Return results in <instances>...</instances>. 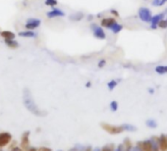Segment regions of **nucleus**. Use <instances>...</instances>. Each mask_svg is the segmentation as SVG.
<instances>
[{
  "instance_id": "f257e3e1",
  "label": "nucleus",
  "mask_w": 167,
  "mask_h": 151,
  "mask_svg": "<svg viewBox=\"0 0 167 151\" xmlns=\"http://www.w3.org/2000/svg\"><path fill=\"white\" fill-rule=\"evenodd\" d=\"M24 104L28 108V110L31 111L34 115H37V116H41V111L38 109V105L34 101V98L31 97V92L28 89L24 90Z\"/></svg>"
},
{
  "instance_id": "f03ea898",
  "label": "nucleus",
  "mask_w": 167,
  "mask_h": 151,
  "mask_svg": "<svg viewBox=\"0 0 167 151\" xmlns=\"http://www.w3.org/2000/svg\"><path fill=\"white\" fill-rule=\"evenodd\" d=\"M100 127L110 134H119L124 132V129H123L122 126H113L110 124H106V123H101Z\"/></svg>"
},
{
  "instance_id": "7ed1b4c3",
  "label": "nucleus",
  "mask_w": 167,
  "mask_h": 151,
  "mask_svg": "<svg viewBox=\"0 0 167 151\" xmlns=\"http://www.w3.org/2000/svg\"><path fill=\"white\" fill-rule=\"evenodd\" d=\"M138 15H139V18L144 23H150V21H152V11L149 8L141 7L138 11Z\"/></svg>"
},
{
  "instance_id": "20e7f679",
  "label": "nucleus",
  "mask_w": 167,
  "mask_h": 151,
  "mask_svg": "<svg viewBox=\"0 0 167 151\" xmlns=\"http://www.w3.org/2000/svg\"><path fill=\"white\" fill-rule=\"evenodd\" d=\"M90 29H91V31H93L94 37H97L98 39H105L106 38L105 31H103L101 27L97 26V24H93V25L90 26Z\"/></svg>"
},
{
  "instance_id": "39448f33",
  "label": "nucleus",
  "mask_w": 167,
  "mask_h": 151,
  "mask_svg": "<svg viewBox=\"0 0 167 151\" xmlns=\"http://www.w3.org/2000/svg\"><path fill=\"white\" fill-rule=\"evenodd\" d=\"M41 25V21L38 18H30L26 21L25 27L29 31H34Z\"/></svg>"
},
{
  "instance_id": "423d86ee",
  "label": "nucleus",
  "mask_w": 167,
  "mask_h": 151,
  "mask_svg": "<svg viewBox=\"0 0 167 151\" xmlns=\"http://www.w3.org/2000/svg\"><path fill=\"white\" fill-rule=\"evenodd\" d=\"M12 140V136L9 133H0V147H5L10 143Z\"/></svg>"
},
{
  "instance_id": "0eeeda50",
  "label": "nucleus",
  "mask_w": 167,
  "mask_h": 151,
  "mask_svg": "<svg viewBox=\"0 0 167 151\" xmlns=\"http://www.w3.org/2000/svg\"><path fill=\"white\" fill-rule=\"evenodd\" d=\"M46 16H47V18H49V19L57 18V17H64L65 12L62 11L61 9H58V8H53L52 10H50L49 12H47Z\"/></svg>"
},
{
  "instance_id": "6e6552de",
  "label": "nucleus",
  "mask_w": 167,
  "mask_h": 151,
  "mask_svg": "<svg viewBox=\"0 0 167 151\" xmlns=\"http://www.w3.org/2000/svg\"><path fill=\"white\" fill-rule=\"evenodd\" d=\"M164 17H165L164 12H163V13H160V14H157V15L152 16V21H150V29H152V30H156V27H157V24L159 23L160 20L164 19Z\"/></svg>"
},
{
  "instance_id": "1a4fd4ad",
  "label": "nucleus",
  "mask_w": 167,
  "mask_h": 151,
  "mask_svg": "<svg viewBox=\"0 0 167 151\" xmlns=\"http://www.w3.org/2000/svg\"><path fill=\"white\" fill-rule=\"evenodd\" d=\"M138 146L142 151H152V142L150 140L138 142Z\"/></svg>"
},
{
  "instance_id": "9d476101",
  "label": "nucleus",
  "mask_w": 167,
  "mask_h": 151,
  "mask_svg": "<svg viewBox=\"0 0 167 151\" xmlns=\"http://www.w3.org/2000/svg\"><path fill=\"white\" fill-rule=\"evenodd\" d=\"M158 147L160 151H167V137L165 134H161L159 138H157Z\"/></svg>"
},
{
  "instance_id": "9b49d317",
  "label": "nucleus",
  "mask_w": 167,
  "mask_h": 151,
  "mask_svg": "<svg viewBox=\"0 0 167 151\" xmlns=\"http://www.w3.org/2000/svg\"><path fill=\"white\" fill-rule=\"evenodd\" d=\"M116 23H117L116 20H115L114 18H103L100 21V25H101V27L110 30V27Z\"/></svg>"
},
{
  "instance_id": "f8f14e48",
  "label": "nucleus",
  "mask_w": 167,
  "mask_h": 151,
  "mask_svg": "<svg viewBox=\"0 0 167 151\" xmlns=\"http://www.w3.org/2000/svg\"><path fill=\"white\" fill-rule=\"evenodd\" d=\"M29 132H27L23 134L22 140H21V147L23 149H27L30 145V140H29Z\"/></svg>"
},
{
  "instance_id": "ddd939ff",
  "label": "nucleus",
  "mask_w": 167,
  "mask_h": 151,
  "mask_svg": "<svg viewBox=\"0 0 167 151\" xmlns=\"http://www.w3.org/2000/svg\"><path fill=\"white\" fill-rule=\"evenodd\" d=\"M19 34V37H27V38H31V37H37V34L34 33V31H29V30H27V31H20V33L18 34Z\"/></svg>"
},
{
  "instance_id": "4468645a",
  "label": "nucleus",
  "mask_w": 167,
  "mask_h": 151,
  "mask_svg": "<svg viewBox=\"0 0 167 151\" xmlns=\"http://www.w3.org/2000/svg\"><path fill=\"white\" fill-rule=\"evenodd\" d=\"M0 37H2L4 39H15V34L10 31H0Z\"/></svg>"
},
{
  "instance_id": "2eb2a0df",
  "label": "nucleus",
  "mask_w": 167,
  "mask_h": 151,
  "mask_svg": "<svg viewBox=\"0 0 167 151\" xmlns=\"http://www.w3.org/2000/svg\"><path fill=\"white\" fill-rule=\"evenodd\" d=\"M84 17H85L84 13H82V12H77V13H74L73 15H70L69 19L73 22H79V21H81Z\"/></svg>"
},
{
  "instance_id": "dca6fc26",
  "label": "nucleus",
  "mask_w": 167,
  "mask_h": 151,
  "mask_svg": "<svg viewBox=\"0 0 167 151\" xmlns=\"http://www.w3.org/2000/svg\"><path fill=\"white\" fill-rule=\"evenodd\" d=\"M4 42H5V44L10 47L12 49H15V48H18L19 47V43L15 40V39H4Z\"/></svg>"
},
{
  "instance_id": "f3484780",
  "label": "nucleus",
  "mask_w": 167,
  "mask_h": 151,
  "mask_svg": "<svg viewBox=\"0 0 167 151\" xmlns=\"http://www.w3.org/2000/svg\"><path fill=\"white\" fill-rule=\"evenodd\" d=\"M122 30H123V26L120 25V24H118V23L114 24V25L110 27V31H112L113 34H119Z\"/></svg>"
},
{
  "instance_id": "a211bd4d",
  "label": "nucleus",
  "mask_w": 167,
  "mask_h": 151,
  "mask_svg": "<svg viewBox=\"0 0 167 151\" xmlns=\"http://www.w3.org/2000/svg\"><path fill=\"white\" fill-rule=\"evenodd\" d=\"M156 72L159 75H164V74H167V66H164V65H158L156 67Z\"/></svg>"
},
{
  "instance_id": "6ab92c4d",
  "label": "nucleus",
  "mask_w": 167,
  "mask_h": 151,
  "mask_svg": "<svg viewBox=\"0 0 167 151\" xmlns=\"http://www.w3.org/2000/svg\"><path fill=\"white\" fill-rule=\"evenodd\" d=\"M146 125L150 129H156L157 128V123L156 120H152V119H149L148 121L146 122Z\"/></svg>"
},
{
  "instance_id": "aec40b11",
  "label": "nucleus",
  "mask_w": 167,
  "mask_h": 151,
  "mask_svg": "<svg viewBox=\"0 0 167 151\" xmlns=\"http://www.w3.org/2000/svg\"><path fill=\"white\" fill-rule=\"evenodd\" d=\"M119 81H120V79H118V81H116V79H112V81H110L108 83H107V86H108L109 90H113L115 87L117 86Z\"/></svg>"
},
{
  "instance_id": "412c9836",
  "label": "nucleus",
  "mask_w": 167,
  "mask_h": 151,
  "mask_svg": "<svg viewBox=\"0 0 167 151\" xmlns=\"http://www.w3.org/2000/svg\"><path fill=\"white\" fill-rule=\"evenodd\" d=\"M166 2H167V0H152V5L156 6V7H160L162 5H164Z\"/></svg>"
},
{
  "instance_id": "4be33fe9",
  "label": "nucleus",
  "mask_w": 167,
  "mask_h": 151,
  "mask_svg": "<svg viewBox=\"0 0 167 151\" xmlns=\"http://www.w3.org/2000/svg\"><path fill=\"white\" fill-rule=\"evenodd\" d=\"M123 129L124 130H128V132H136L137 130V128L135 126H132V125H128V124H125L123 125Z\"/></svg>"
},
{
  "instance_id": "5701e85b",
  "label": "nucleus",
  "mask_w": 167,
  "mask_h": 151,
  "mask_svg": "<svg viewBox=\"0 0 167 151\" xmlns=\"http://www.w3.org/2000/svg\"><path fill=\"white\" fill-rule=\"evenodd\" d=\"M150 140L152 142V151H159V147H158V143H157V138L152 137Z\"/></svg>"
},
{
  "instance_id": "b1692460",
  "label": "nucleus",
  "mask_w": 167,
  "mask_h": 151,
  "mask_svg": "<svg viewBox=\"0 0 167 151\" xmlns=\"http://www.w3.org/2000/svg\"><path fill=\"white\" fill-rule=\"evenodd\" d=\"M157 27H159L160 29H167V19H162L157 24Z\"/></svg>"
},
{
  "instance_id": "393cba45",
  "label": "nucleus",
  "mask_w": 167,
  "mask_h": 151,
  "mask_svg": "<svg viewBox=\"0 0 167 151\" xmlns=\"http://www.w3.org/2000/svg\"><path fill=\"white\" fill-rule=\"evenodd\" d=\"M58 4L57 0H45V5L49 7H54Z\"/></svg>"
},
{
  "instance_id": "a878e982",
  "label": "nucleus",
  "mask_w": 167,
  "mask_h": 151,
  "mask_svg": "<svg viewBox=\"0 0 167 151\" xmlns=\"http://www.w3.org/2000/svg\"><path fill=\"white\" fill-rule=\"evenodd\" d=\"M110 109H111V111H113V112L117 111V109H118V103H117V101H112L110 103Z\"/></svg>"
},
{
  "instance_id": "bb28decb",
  "label": "nucleus",
  "mask_w": 167,
  "mask_h": 151,
  "mask_svg": "<svg viewBox=\"0 0 167 151\" xmlns=\"http://www.w3.org/2000/svg\"><path fill=\"white\" fill-rule=\"evenodd\" d=\"M124 144H125V146H126V150L129 149L130 147H132V143H131V141H130L129 138H126L125 141H124Z\"/></svg>"
},
{
  "instance_id": "cd10ccee",
  "label": "nucleus",
  "mask_w": 167,
  "mask_h": 151,
  "mask_svg": "<svg viewBox=\"0 0 167 151\" xmlns=\"http://www.w3.org/2000/svg\"><path fill=\"white\" fill-rule=\"evenodd\" d=\"M105 64H106V60L101 59V60H99V62L97 63V66H98V68H103V67L105 66Z\"/></svg>"
},
{
  "instance_id": "c85d7f7f",
  "label": "nucleus",
  "mask_w": 167,
  "mask_h": 151,
  "mask_svg": "<svg viewBox=\"0 0 167 151\" xmlns=\"http://www.w3.org/2000/svg\"><path fill=\"white\" fill-rule=\"evenodd\" d=\"M101 151H113V145H107L102 148Z\"/></svg>"
},
{
  "instance_id": "c756f323",
  "label": "nucleus",
  "mask_w": 167,
  "mask_h": 151,
  "mask_svg": "<svg viewBox=\"0 0 167 151\" xmlns=\"http://www.w3.org/2000/svg\"><path fill=\"white\" fill-rule=\"evenodd\" d=\"M126 151H142V150L140 149L139 146H135V147H130L129 149H127Z\"/></svg>"
},
{
  "instance_id": "7c9ffc66",
  "label": "nucleus",
  "mask_w": 167,
  "mask_h": 151,
  "mask_svg": "<svg viewBox=\"0 0 167 151\" xmlns=\"http://www.w3.org/2000/svg\"><path fill=\"white\" fill-rule=\"evenodd\" d=\"M110 13L112 14V15H114L115 17H119V13H118V11H117V10H115V9H111V10H110Z\"/></svg>"
},
{
  "instance_id": "2f4dec72",
  "label": "nucleus",
  "mask_w": 167,
  "mask_h": 151,
  "mask_svg": "<svg viewBox=\"0 0 167 151\" xmlns=\"http://www.w3.org/2000/svg\"><path fill=\"white\" fill-rule=\"evenodd\" d=\"M38 151H51V149L48 147H41L38 149Z\"/></svg>"
},
{
  "instance_id": "473e14b6",
  "label": "nucleus",
  "mask_w": 167,
  "mask_h": 151,
  "mask_svg": "<svg viewBox=\"0 0 167 151\" xmlns=\"http://www.w3.org/2000/svg\"><path fill=\"white\" fill-rule=\"evenodd\" d=\"M149 92L150 94H153L154 93V88H152V87H149Z\"/></svg>"
},
{
  "instance_id": "72a5a7b5",
  "label": "nucleus",
  "mask_w": 167,
  "mask_h": 151,
  "mask_svg": "<svg viewBox=\"0 0 167 151\" xmlns=\"http://www.w3.org/2000/svg\"><path fill=\"white\" fill-rule=\"evenodd\" d=\"M116 151H123V145H119L116 149Z\"/></svg>"
},
{
  "instance_id": "f704fd0d",
  "label": "nucleus",
  "mask_w": 167,
  "mask_h": 151,
  "mask_svg": "<svg viewBox=\"0 0 167 151\" xmlns=\"http://www.w3.org/2000/svg\"><path fill=\"white\" fill-rule=\"evenodd\" d=\"M11 151H22V149L21 148H18V147H14Z\"/></svg>"
},
{
  "instance_id": "c9c22d12",
  "label": "nucleus",
  "mask_w": 167,
  "mask_h": 151,
  "mask_svg": "<svg viewBox=\"0 0 167 151\" xmlns=\"http://www.w3.org/2000/svg\"><path fill=\"white\" fill-rule=\"evenodd\" d=\"M27 151H38V149L34 148V147H31V148H29Z\"/></svg>"
},
{
  "instance_id": "e433bc0d",
  "label": "nucleus",
  "mask_w": 167,
  "mask_h": 151,
  "mask_svg": "<svg viewBox=\"0 0 167 151\" xmlns=\"http://www.w3.org/2000/svg\"><path fill=\"white\" fill-rule=\"evenodd\" d=\"M90 85H91V83H90V82H87L86 83V86H87V87H90Z\"/></svg>"
},
{
  "instance_id": "4c0bfd02",
  "label": "nucleus",
  "mask_w": 167,
  "mask_h": 151,
  "mask_svg": "<svg viewBox=\"0 0 167 151\" xmlns=\"http://www.w3.org/2000/svg\"><path fill=\"white\" fill-rule=\"evenodd\" d=\"M164 14H165V15H166V14H167V9H166V10H165V12H164Z\"/></svg>"
},
{
  "instance_id": "58836bf2",
  "label": "nucleus",
  "mask_w": 167,
  "mask_h": 151,
  "mask_svg": "<svg viewBox=\"0 0 167 151\" xmlns=\"http://www.w3.org/2000/svg\"><path fill=\"white\" fill-rule=\"evenodd\" d=\"M0 151H1V149H0Z\"/></svg>"
}]
</instances>
